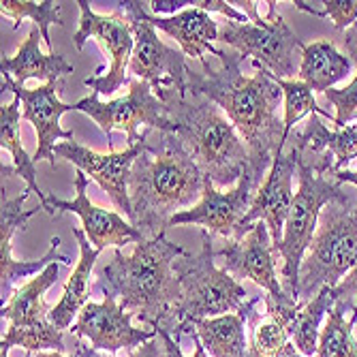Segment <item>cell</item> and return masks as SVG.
<instances>
[{
    "instance_id": "1",
    "label": "cell",
    "mask_w": 357,
    "mask_h": 357,
    "mask_svg": "<svg viewBox=\"0 0 357 357\" xmlns=\"http://www.w3.org/2000/svg\"><path fill=\"white\" fill-rule=\"evenodd\" d=\"M216 58L220 69H214L206 58L202 60L204 73L188 69V92L206 96L231 120L248 148L250 169L264 180L284 148V126L278 118L282 90L264 67H255L257 73L246 77L240 71L244 58L231 47H218Z\"/></svg>"
},
{
    "instance_id": "2",
    "label": "cell",
    "mask_w": 357,
    "mask_h": 357,
    "mask_svg": "<svg viewBox=\"0 0 357 357\" xmlns=\"http://www.w3.org/2000/svg\"><path fill=\"white\" fill-rule=\"evenodd\" d=\"M206 176L174 133H158V146L146 144L128 178L133 214L128 218L146 240L167 234L182 208L202 199Z\"/></svg>"
},
{
    "instance_id": "3",
    "label": "cell",
    "mask_w": 357,
    "mask_h": 357,
    "mask_svg": "<svg viewBox=\"0 0 357 357\" xmlns=\"http://www.w3.org/2000/svg\"><path fill=\"white\" fill-rule=\"evenodd\" d=\"M184 255L186 250L167 240V234L135 244L131 255L116 248L99 276V289L120 298V306L133 310L135 319L152 330L165 328L182 294L174 264Z\"/></svg>"
},
{
    "instance_id": "4",
    "label": "cell",
    "mask_w": 357,
    "mask_h": 357,
    "mask_svg": "<svg viewBox=\"0 0 357 357\" xmlns=\"http://www.w3.org/2000/svg\"><path fill=\"white\" fill-rule=\"evenodd\" d=\"M156 96L167 105L174 135L202 174L214 186L238 184L250 169V154L222 109L202 94L182 96L174 88L158 90Z\"/></svg>"
},
{
    "instance_id": "5",
    "label": "cell",
    "mask_w": 357,
    "mask_h": 357,
    "mask_svg": "<svg viewBox=\"0 0 357 357\" xmlns=\"http://www.w3.org/2000/svg\"><path fill=\"white\" fill-rule=\"evenodd\" d=\"M357 264V190H342L319 216L317 234L300 268L298 304H308L321 287L336 289Z\"/></svg>"
},
{
    "instance_id": "6",
    "label": "cell",
    "mask_w": 357,
    "mask_h": 357,
    "mask_svg": "<svg viewBox=\"0 0 357 357\" xmlns=\"http://www.w3.org/2000/svg\"><path fill=\"white\" fill-rule=\"evenodd\" d=\"M174 270L180 278L182 294L163 330H167L178 342L186 323L238 312L248 302L246 289L238 282V278L214 264L212 234L204 229L202 250L197 255L186 252L184 257L176 259Z\"/></svg>"
},
{
    "instance_id": "7",
    "label": "cell",
    "mask_w": 357,
    "mask_h": 357,
    "mask_svg": "<svg viewBox=\"0 0 357 357\" xmlns=\"http://www.w3.org/2000/svg\"><path fill=\"white\" fill-rule=\"evenodd\" d=\"M296 144V142H294ZM298 146V144H296ZM300 148V146H298ZM298 178L300 186L294 197L289 218L284 222L282 242L278 246V257H282L280 284L289 300L298 302V287H300V268L308 252V246L317 234L319 216L330 202L338 199L344 186L334 178L332 172H317L312 160L302 152L298 156Z\"/></svg>"
},
{
    "instance_id": "8",
    "label": "cell",
    "mask_w": 357,
    "mask_h": 357,
    "mask_svg": "<svg viewBox=\"0 0 357 357\" xmlns=\"http://www.w3.org/2000/svg\"><path fill=\"white\" fill-rule=\"evenodd\" d=\"M218 41L242 58H252L255 67H264L278 79H294L300 73L298 50L306 47L276 11L274 0L268 3V15L259 22H225L218 28Z\"/></svg>"
},
{
    "instance_id": "9",
    "label": "cell",
    "mask_w": 357,
    "mask_h": 357,
    "mask_svg": "<svg viewBox=\"0 0 357 357\" xmlns=\"http://www.w3.org/2000/svg\"><path fill=\"white\" fill-rule=\"evenodd\" d=\"M60 261L50 264L41 274L32 276L28 282L17 287L13 296L0 308V319L9 321V328L0 340V349L24 347L26 353L32 351H64V332L58 330L50 312L52 308L45 302L47 289L58 280Z\"/></svg>"
},
{
    "instance_id": "10",
    "label": "cell",
    "mask_w": 357,
    "mask_h": 357,
    "mask_svg": "<svg viewBox=\"0 0 357 357\" xmlns=\"http://www.w3.org/2000/svg\"><path fill=\"white\" fill-rule=\"evenodd\" d=\"M99 92H92L86 99L75 103V112L86 114L99 124L107 135L109 152L114 142L112 133L122 131L128 137V146H137L148 139L150 131L174 133V124L167 112V105L154 94L152 86L142 79L128 82V92L114 101H101Z\"/></svg>"
},
{
    "instance_id": "11",
    "label": "cell",
    "mask_w": 357,
    "mask_h": 357,
    "mask_svg": "<svg viewBox=\"0 0 357 357\" xmlns=\"http://www.w3.org/2000/svg\"><path fill=\"white\" fill-rule=\"evenodd\" d=\"M128 17L133 37H135V50L128 64V77H135L142 82H148L154 90H167L174 88L182 96L188 94V82H186V56L182 52H176L160 41L156 28L148 22V5L128 0V3H116Z\"/></svg>"
},
{
    "instance_id": "12",
    "label": "cell",
    "mask_w": 357,
    "mask_h": 357,
    "mask_svg": "<svg viewBox=\"0 0 357 357\" xmlns=\"http://www.w3.org/2000/svg\"><path fill=\"white\" fill-rule=\"evenodd\" d=\"M79 28L73 35V43L77 50H84V43L88 39H94L109 58V69L105 75H90L84 79V86L92 88V92H99L105 96H112L120 86H128V64L135 50V37L131 24H128L126 13L116 7L109 15H99L90 9V3L79 0Z\"/></svg>"
},
{
    "instance_id": "13",
    "label": "cell",
    "mask_w": 357,
    "mask_h": 357,
    "mask_svg": "<svg viewBox=\"0 0 357 357\" xmlns=\"http://www.w3.org/2000/svg\"><path fill=\"white\" fill-rule=\"evenodd\" d=\"M261 186L259 178L252 169H248L240 182L231 190H218L210 178L204 180V195L199 204H195L188 210L178 212L169 227L176 225H199L204 231L222 236L227 240H240L246 231L242 229L244 216L248 214L255 195Z\"/></svg>"
},
{
    "instance_id": "14",
    "label": "cell",
    "mask_w": 357,
    "mask_h": 357,
    "mask_svg": "<svg viewBox=\"0 0 357 357\" xmlns=\"http://www.w3.org/2000/svg\"><path fill=\"white\" fill-rule=\"evenodd\" d=\"M103 302H88L73 326V334L84 338L90 349L116 355L118 351L133 353L142 344L156 338V330H139L133 326L135 312L120 306L114 294H103Z\"/></svg>"
},
{
    "instance_id": "15",
    "label": "cell",
    "mask_w": 357,
    "mask_h": 357,
    "mask_svg": "<svg viewBox=\"0 0 357 357\" xmlns=\"http://www.w3.org/2000/svg\"><path fill=\"white\" fill-rule=\"evenodd\" d=\"M0 192H3V197H0V298H3V304H5L13 296V291H15L13 284L17 280L41 274L54 261H60L62 266H71V259L67 255L58 252L60 238L54 236L50 240V250L39 259V261H17L13 257V236L20 227L24 229L28 218L39 214L43 208L24 210V204L32 190H22V195L11 199V197H7L5 182H3Z\"/></svg>"
},
{
    "instance_id": "16",
    "label": "cell",
    "mask_w": 357,
    "mask_h": 357,
    "mask_svg": "<svg viewBox=\"0 0 357 357\" xmlns=\"http://www.w3.org/2000/svg\"><path fill=\"white\" fill-rule=\"evenodd\" d=\"M214 257L222 259V270L236 278H248L268 291V296L282 306H298L289 300L276 274V252L270 229L264 220L248 227L240 240H229Z\"/></svg>"
},
{
    "instance_id": "17",
    "label": "cell",
    "mask_w": 357,
    "mask_h": 357,
    "mask_svg": "<svg viewBox=\"0 0 357 357\" xmlns=\"http://www.w3.org/2000/svg\"><path fill=\"white\" fill-rule=\"evenodd\" d=\"M9 90L13 96L22 101V118L35 126L37 133V150L32 158L47 160L52 167H56V154L54 148L60 144V139L69 142L75 139L71 131H64L60 126V118L67 112H75V105L62 103L60 92L64 90V79L41 84L37 88H26L24 84H17L11 75H3V92Z\"/></svg>"
},
{
    "instance_id": "18",
    "label": "cell",
    "mask_w": 357,
    "mask_h": 357,
    "mask_svg": "<svg viewBox=\"0 0 357 357\" xmlns=\"http://www.w3.org/2000/svg\"><path fill=\"white\" fill-rule=\"evenodd\" d=\"M146 144H148V139L137 146H128L122 152L101 154V152H94L90 148L82 146L75 139H69V142H60L54 148V154L58 158L69 160V163H73L79 172H84L88 178H92L109 195L116 208L131 218L133 208H131V197H128V178H131L133 163L144 152Z\"/></svg>"
},
{
    "instance_id": "19",
    "label": "cell",
    "mask_w": 357,
    "mask_h": 357,
    "mask_svg": "<svg viewBox=\"0 0 357 357\" xmlns=\"http://www.w3.org/2000/svg\"><path fill=\"white\" fill-rule=\"evenodd\" d=\"M88 176L77 169L75 174V197L71 202L60 199L56 195H47L45 212L56 216V212H73L82 218L84 234L96 250H105L107 246L122 248L126 244H139L146 238L139 229L124 220L120 212L105 210L101 206H94L88 197Z\"/></svg>"
},
{
    "instance_id": "20",
    "label": "cell",
    "mask_w": 357,
    "mask_h": 357,
    "mask_svg": "<svg viewBox=\"0 0 357 357\" xmlns=\"http://www.w3.org/2000/svg\"><path fill=\"white\" fill-rule=\"evenodd\" d=\"M298 156H300V148L294 144L289 148V152H282L272 160V167H270L268 176L264 178L261 186H259L255 199H252V206L242 222V229L248 231L250 225L264 220L270 229L276 255H278V246L282 242L284 222L289 218V212H291V206H294V197H296L294 176L298 174Z\"/></svg>"
},
{
    "instance_id": "21",
    "label": "cell",
    "mask_w": 357,
    "mask_h": 357,
    "mask_svg": "<svg viewBox=\"0 0 357 357\" xmlns=\"http://www.w3.org/2000/svg\"><path fill=\"white\" fill-rule=\"evenodd\" d=\"M264 306L268 312H272L284 321L289 338L300 349V353L312 357V355H317V344H319V336H321V321L336 306V296H334L332 287H321V291L308 304L282 306L266 294Z\"/></svg>"
},
{
    "instance_id": "22",
    "label": "cell",
    "mask_w": 357,
    "mask_h": 357,
    "mask_svg": "<svg viewBox=\"0 0 357 357\" xmlns=\"http://www.w3.org/2000/svg\"><path fill=\"white\" fill-rule=\"evenodd\" d=\"M41 30L39 26H32L28 37L20 45L13 56H3L0 62V73L11 75L17 84L28 79H43L45 84L58 82L75 71L71 62H67L62 54H43L41 52Z\"/></svg>"
},
{
    "instance_id": "23",
    "label": "cell",
    "mask_w": 357,
    "mask_h": 357,
    "mask_svg": "<svg viewBox=\"0 0 357 357\" xmlns=\"http://www.w3.org/2000/svg\"><path fill=\"white\" fill-rule=\"evenodd\" d=\"M259 302H261V296H255L238 312L220 314V317H212V319H197V321L186 323V326H190L195 332H197V336L210 357H246V351H248L246 323H248L250 310ZM180 336H182V332H180Z\"/></svg>"
},
{
    "instance_id": "24",
    "label": "cell",
    "mask_w": 357,
    "mask_h": 357,
    "mask_svg": "<svg viewBox=\"0 0 357 357\" xmlns=\"http://www.w3.org/2000/svg\"><path fill=\"white\" fill-rule=\"evenodd\" d=\"M148 22L156 30H163L172 39H176L178 45L182 47L184 56L204 60L206 52H210L214 56L218 54V47L214 43L218 41L220 26L210 17V13L202 11V9L188 7L172 17H158L148 11Z\"/></svg>"
},
{
    "instance_id": "25",
    "label": "cell",
    "mask_w": 357,
    "mask_h": 357,
    "mask_svg": "<svg viewBox=\"0 0 357 357\" xmlns=\"http://www.w3.org/2000/svg\"><path fill=\"white\" fill-rule=\"evenodd\" d=\"M73 238L77 240V246H79V259H77V264H75L67 284H64L60 302L50 312L52 323L58 330H62V332L69 330L73 326V319L79 317L82 308L88 304L90 276H92L96 259H99V255H101V250H96L90 244V240L86 238L84 229H77V227H75Z\"/></svg>"
},
{
    "instance_id": "26",
    "label": "cell",
    "mask_w": 357,
    "mask_h": 357,
    "mask_svg": "<svg viewBox=\"0 0 357 357\" xmlns=\"http://www.w3.org/2000/svg\"><path fill=\"white\" fill-rule=\"evenodd\" d=\"M355 64L342 52H338L334 41H314L302 50L300 79L312 90L326 94L334 84L344 79Z\"/></svg>"
},
{
    "instance_id": "27",
    "label": "cell",
    "mask_w": 357,
    "mask_h": 357,
    "mask_svg": "<svg viewBox=\"0 0 357 357\" xmlns=\"http://www.w3.org/2000/svg\"><path fill=\"white\" fill-rule=\"evenodd\" d=\"M20 103L22 101L17 99V96H13V101L9 105H3V109H0V146H3V150H9L11 158H13V167L3 165L0 172H3V178H7V176L24 178V182L28 184V190L39 195L41 208L45 212L47 195L39 188V182H37V160L32 158L22 146V135H20L22 109H20Z\"/></svg>"
},
{
    "instance_id": "28",
    "label": "cell",
    "mask_w": 357,
    "mask_h": 357,
    "mask_svg": "<svg viewBox=\"0 0 357 357\" xmlns=\"http://www.w3.org/2000/svg\"><path fill=\"white\" fill-rule=\"evenodd\" d=\"M294 142L306 150L334 156V172H340L344 163L357 158V124L344 128H330L321 122V116L310 114L302 133H294Z\"/></svg>"
},
{
    "instance_id": "29",
    "label": "cell",
    "mask_w": 357,
    "mask_h": 357,
    "mask_svg": "<svg viewBox=\"0 0 357 357\" xmlns=\"http://www.w3.org/2000/svg\"><path fill=\"white\" fill-rule=\"evenodd\" d=\"M344 310H349V306L336 302L326 326L321 328L314 357H357V336L353 334L357 321L353 317L347 319Z\"/></svg>"
},
{
    "instance_id": "30",
    "label": "cell",
    "mask_w": 357,
    "mask_h": 357,
    "mask_svg": "<svg viewBox=\"0 0 357 357\" xmlns=\"http://www.w3.org/2000/svg\"><path fill=\"white\" fill-rule=\"evenodd\" d=\"M248 326L252 330V336L248 342L246 357H278L284 344L291 340L284 321L268 310L261 319V312H257V306L248 314Z\"/></svg>"
},
{
    "instance_id": "31",
    "label": "cell",
    "mask_w": 357,
    "mask_h": 357,
    "mask_svg": "<svg viewBox=\"0 0 357 357\" xmlns=\"http://www.w3.org/2000/svg\"><path fill=\"white\" fill-rule=\"evenodd\" d=\"M60 11V3H54V0H45V3H35V0H3L0 3V13L13 20V30H17L20 22L24 20H32L35 26H39L43 43L50 50V54L56 52L50 37V26H62Z\"/></svg>"
},
{
    "instance_id": "32",
    "label": "cell",
    "mask_w": 357,
    "mask_h": 357,
    "mask_svg": "<svg viewBox=\"0 0 357 357\" xmlns=\"http://www.w3.org/2000/svg\"><path fill=\"white\" fill-rule=\"evenodd\" d=\"M272 79L278 84V88L282 90V96H284V118H282L284 144H287L291 131H294V124L300 122L302 118L310 116V114L323 116V118H328V120L334 122V116L330 112H326L323 107H319V103L314 99V92L302 79H278L274 75H272Z\"/></svg>"
},
{
    "instance_id": "33",
    "label": "cell",
    "mask_w": 357,
    "mask_h": 357,
    "mask_svg": "<svg viewBox=\"0 0 357 357\" xmlns=\"http://www.w3.org/2000/svg\"><path fill=\"white\" fill-rule=\"evenodd\" d=\"M296 9L310 13L314 17H330L334 22L336 30H349L351 26L357 24V0H323L321 9L312 7L304 0H296Z\"/></svg>"
},
{
    "instance_id": "34",
    "label": "cell",
    "mask_w": 357,
    "mask_h": 357,
    "mask_svg": "<svg viewBox=\"0 0 357 357\" xmlns=\"http://www.w3.org/2000/svg\"><path fill=\"white\" fill-rule=\"evenodd\" d=\"M323 96L336 109L334 128H344L347 122L357 120V75L347 88H330Z\"/></svg>"
},
{
    "instance_id": "35",
    "label": "cell",
    "mask_w": 357,
    "mask_h": 357,
    "mask_svg": "<svg viewBox=\"0 0 357 357\" xmlns=\"http://www.w3.org/2000/svg\"><path fill=\"white\" fill-rule=\"evenodd\" d=\"M75 355L77 357H116V355H109V353H99V351H94L90 349L88 344H84L82 340H75ZM128 357H165V349H163V340L156 338L142 344L139 349H135L133 353H128Z\"/></svg>"
},
{
    "instance_id": "36",
    "label": "cell",
    "mask_w": 357,
    "mask_h": 357,
    "mask_svg": "<svg viewBox=\"0 0 357 357\" xmlns=\"http://www.w3.org/2000/svg\"><path fill=\"white\" fill-rule=\"evenodd\" d=\"M156 334H158V338L163 340V349H165V357H186L184 353H182V349H180V342L167 332V330H163V328H156ZM190 336L192 338V342H195V353L190 355V357H208V351L204 349V344H202V340H199V336H197V332H195L190 326H186L184 330H182V336Z\"/></svg>"
},
{
    "instance_id": "37",
    "label": "cell",
    "mask_w": 357,
    "mask_h": 357,
    "mask_svg": "<svg viewBox=\"0 0 357 357\" xmlns=\"http://www.w3.org/2000/svg\"><path fill=\"white\" fill-rule=\"evenodd\" d=\"M334 296H336V302L340 304H347L351 310L357 302V264L355 268L342 278V282L334 289Z\"/></svg>"
},
{
    "instance_id": "38",
    "label": "cell",
    "mask_w": 357,
    "mask_h": 357,
    "mask_svg": "<svg viewBox=\"0 0 357 357\" xmlns=\"http://www.w3.org/2000/svg\"><path fill=\"white\" fill-rule=\"evenodd\" d=\"M342 45H344V50H347V56L351 58V62L355 64V69H357V24L351 26V28L344 32Z\"/></svg>"
},
{
    "instance_id": "39",
    "label": "cell",
    "mask_w": 357,
    "mask_h": 357,
    "mask_svg": "<svg viewBox=\"0 0 357 357\" xmlns=\"http://www.w3.org/2000/svg\"><path fill=\"white\" fill-rule=\"evenodd\" d=\"M334 178L340 182V184H344V182H349V184H353L355 188H357V172H349V169H340V172H334Z\"/></svg>"
},
{
    "instance_id": "40",
    "label": "cell",
    "mask_w": 357,
    "mask_h": 357,
    "mask_svg": "<svg viewBox=\"0 0 357 357\" xmlns=\"http://www.w3.org/2000/svg\"><path fill=\"white\" fill-rule=\"evenodd\" d=\"M278 357H304V355L300 353V349H298L294 342L289 340V342L284 344V349L280 351V355H278Z\"/></svg>"
},
{
    "instance_id": "41",
    "label": "cell",
    "mask_w": 357,
    "mask_h": 357,
    "mask_svg": "<svg viewBox=\"0 0 357 357\" xmlns=\"http://www.w3.org/2000/svg\"><path fill=\"white\" fill-rule=\"evenodd\" d=\"M37 357H77V355H75V353H73V355H64V353H60V351H39Z\"/></svg>"
},
{
    "instance_id": "42",
    "label": "cell",
    "mask_w": 357,
    "mask_h": 357,
    "mask_svg": "<svg viewBox=\"0 0 357 357\" xmlns=\"http://www.w3.org/2000/svg\"><path fill=\"white\" fill-rule=\"evenodd\" d=\"M0 357H9V351L7 349H0ZM26 357H30V353H26Z\"/></svg>"
}]
</instances>
